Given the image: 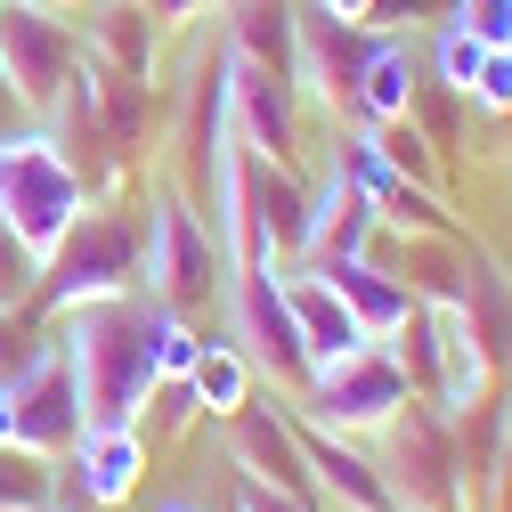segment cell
Returning <instances> with one entry per match:
<instances>
[{
	"label": "cell",
	"instance_id": "6da1fadb",
	"mask_svg": "<svg viewBox=\"0 0 512 512\" xmlns=\"http://www.w3.org/2000/svg\"><path fill=\"white\" fill-rule=\"evenodd\" d=\"M57 342L74 358L82 415H122V423L147 415L155 382H163L155 374V309H147V293H122V301L57 317Z\"/></svg>",
	"mask_w": 512,
	"mask_h": 512
},
{
	"label": "cell",
	"instance_id": "7a4b0ae2",
	"mask_svg": "<svg viewBox=\"0 0 512 512\" xmlns=\"http://www.w3.org/2000/svg\"><path fill=\"white\" fill-rule=\"evenodd\" d=\"M139 261H147V228H139V204H90L66 244L41 261V293H33V317L57 326L74 309H98V301H122L139 293Z\"/></svg>",
	"mask_w": 512,
	"mask_h": 512
},
{
	"label": "cell",
	"instance_id": "3957f363",
	"mask_svg": "<svg viewBox=\"0 0 512 512\" xmlns=\"http://www.w3.org/2000/svg\"><path fill=\"white\" fill-rule=\"evenodd\" d=\"M98 196H90V179L74 171V155L49 139V122H9L0 131V220H9L41 261L57 244H66V228L90 212Z\"/></svg>",
	"mask_w": 512,
	"mask_h": 512
},
{
	"label": "cell",
	"instance_id": "277c9868",
	"mask_svg": "<svg viewBox=\"0 0 512 512\" xmlns=\"http://www.w3.org/2000/svg\"><path fill=\"white\" fill-rule=\"evenodd\" d=\"M139 228H147V261H139V293H147V301H163V309H179V317H204V309L228 301V261H220L212 228L196 220V204H187L171 179L147 187Z\"/></svg>",
	"mask_w": 512,
	"mask_h": 512
},
{
	"label": "cell",
	"instance_id": "5b68a950",
	"mask_svg": "<svg viewBox=\"0 0 512 512\" xmlns=\"http://www.w3.org/2000/svg\"><path fill=\"white\" fill-rule=\"evenodd\" d=\"M82 382H74V358L57 342V326L25 350L17 374H0V447H33V456H66L74 431H82Z\"/></svg>",
	"mask_w": 512,
	"mask_h": 512
},
{
	"label": "cell",
	"instance_id": "8992f818",
	"mask_svg": "<svg viewBox=\"0 0 512 512\" xmlns=\"http://www.w3.org/2000/svg\"><path fill=\"white\" fill-rule=\"evenodd\" d=\"M220 334L252 358V374L269 391H301L309 382V350L293 334V309H285V269L277 261H236L228 269V301H220Z\"/></svg>",
	"mask_w": 512,
	"mask_h": 512
},
{
	"label": "cell",
	"instance_id": "52a82bcc",
	"mask_svg": "<svg viewBox=\"0 0 512 512\" xmlns=\"http://www.w3.org/2000/svg\"><path fill=\"white\" fill-rule=\"evenodd\" d=\"M407 399H415V391H407L399 358L382 350V342H366V350H350V358H326V366H309V382L293 391V415H301V423H317V431H350V439H374V431L391 423Z\"/></svg>",
	"mask_w": 512,
	"mask_h": 512
},
{
	"label": "cell",
	"instance_id": "ba28073f",
	"mask_svg": "<svg viewBox=\"0 0 512 512\" xmlns=\"http://www.w3.org/2000/svg\"><path fill=\"white\" fill-rule=\"evenodd\" d=\"M374 456L391 472L399 512H464V464H456V423L431 399H407L374 431Z\"/></svg>",
	"mask_w": 512,
	"mask_h": 512
},
{
	"label": "cell",
	"instance_id": "9c48e42d",
	"mask_svg": "<svg viewBox=\"0 0 512 512\" xmlns=\"http://www.w3.org/2000/svg\"><path fill=\"white\" fill-rule=\"evenodd\" d=\"M74 66H82L74 9H49V0H0V90L17 98V114L41 122Z\"/></svg>",
	"mask_w": 512,
	"mask_h": 512
},
{
	"label": "cell",
	"instance_id": "30bf717a",
	"mask_svg": "<svg viewBox=\"0 0 512 512\" xmlns=\"http://www.w3.org/2000/svg\"><path fill=\"white\" fill-rule=\"evenodd\" d=\"M147 456H155L147 423L90 415V423L74 431V447L57 456V496H49V512H122V504L139 496V480H147Z\"/></svg>",
	"mask_w": 512,
	"mask_h": 512
},
{
	"label": "cell",
	"instance_id": "8fae6325",
	"mask_svg": "<svg viewBox=\"0 0 512 512\" xmlns=\"http://www.w3.org/2000/svg\"><path fill=\"white\" fill-rule=\"evenodd\" d=\"M236 220H244V261H309V171L293 163H269L244 147V196H236Z\"/></svg>",
	"mask_w": 512,
	"mask_h": 512
},
{
	"label": "cell",
	"instance_id": "7c38bea8",
	"mask_svg": "<svg viewBox=\"0 0 512 512\" xmlns=\"http://www.w3.org/2000/svg\"><path fill=\"white\" fill-rule=\"evenodd\" d=\"M228 122H236V139L252 155H269V163H309V131H317V114L301 106L293 74H269V66H244V57H228Z\"/></svg>",
	"mask_w": 512,
	"mask_h": 512
},
{
	"label": "cell",
	"instance_id": "4fadbf2b",
	"mask_svg": "<svg viewBox=\"0 0 512 512\" xmlns=\"http://www.w3.org/2000/svg\"><path fill=\"white\" fill-rule=\"evenodd\" d=\"M358 57H366V25H342L326 9H293V90L317 122H342V98L358 82Z\"/></svg>",
	"mask_w": 512,
	"mask_h": 512
},
{
	"label": "cell",
	"instance_id": "5bb4252c",
	"mask_svg": "<svg viewBox=\"0 0 512 512\" xmlns=\"http://www.w3.org/2000/svg\"><path fill=\"white\" fill-rule=\"evenodd\" d=\"M301 447H309L317 504H326V512H399L391 472H382V456H374V439H350V431H317V423H301Z\"/></svg>",
	"mask_w": 512,
	"mask_h": 512
},
{
	"label": "cell",
	"instance_id": "9a60e30c",
	"mask_svg": "<svg viewBox=\"0 0 512 512\" xmlns=\"http://www.w3.org/2000/svg\"><path fill=\"white\" fill-rule=\"evenodd\" d=\"M74 33H82V57H90L98 74L155 82V66H163V25L139 9V0H82Z\"/></svg>",
	"mask_w": 512,
	"mask_h": 512
},
{
	"label": "cell",
	"instance_id": "2e32d148",
	"mask_svg": "<svg viewBox=\"0 0 512 512\" xmlns=\"http://www.w3.org/2000/svg\"><path fill=\"white\" fill-rule=\"evenodd\" d=\"M415 82H423V41L415 33H366V57H358V82H350L342 114L382 131V122H399L415 106Z\"/></svg>",
	"mask_w": 512,
	"mask_h": 512
},
{
	"label": "cell",
	"instance_id": "e0dca14e",
	"mask_svg": "<svg viewBox=\"0 0 512 512\" xmlns=\"http://www.w3.org/2000/svg\"><path fill=\"white\" fill-rule=\"evenodd\" d=\"M285 309H293V334H301L309 366L350 358V350H366V342H374V334L358 326V309L334 293V277H326V269H309V261H293V269H285Z\"/></svg>",
	"mask_w": 512,
	"mask_h": 512
},
{
	"label": "cell",
	"instance_id": "ac0fdd59",
	"mask_svg": "<svg viewBox=\"0 0 512 512\" xmlns=\"http://www.w3.org/2000/svg\"><path fill=\"white\" fill-rule=\"evenodd\" d=\"M382 220H374V196L334 171V155L309 171V261H350V252H374Z\"/></svg>",
	"mask_w": 512,
	"mask_h": 512
},
{
	"label": "cell",
	"instance_id": "d6986e66",
	"mask_svg": "<svg viewBox=\"0 0 512 512\" xmlns=\"http://www.w3.org/2000/svg\"><path fill=\"white\" fill-rule=\"evenodd\" d=\"M309 269H326L334 277V293L358 309V326L374 334V342H391L399 326H407V309H415V293L391 277V269H382L374 261V252H350V261H309Z\"/></svg>",
	"mask_w": 512,
	"mask_h": 512
},
{
	"label": "cell",
	"instance_id": "ffe728a7",
	"mask_svg": "<svg viewBox=\"0 0 512 512\" xmlns=\"http://www.w3.org/2000/svg\"><path fill=\"white\" fill-rule=\"evenodd\" d=\"M187 391H196L204 423H228L252 391H261V374H252V358H244L228 334H212V342H204V358H196V374H187Z\"/></svg>",
	"mask_w": 512,
	"mask_h": 512
},
{
	"label": "cell",
	"instance_id": "44dd1931",
	"mask_svg": "<svg viewBox=\"0 0 512 512\" xmlns=\"http://www.w3.org/2000/svg\"><path fill=\"white\" fill-rule=\"evenodd\" d=\"M480 57H488V49H480V41H472V33L456 25V9H447V17L431 25V41H423V74L472 98V82H480Z\"/></svg>",
	"mask_w": 512,
	"mask_h": 512
},
{
	"label": "cell",
	"instance_id": "7402d4cb",
	"mask_svg": "<svg viewBox=\"0 0 512 512\" xmlns=\"http://www.w3.org/2000/svg\"><path fill=\"white\" fill-rule=\"evenodd\" d=\"M147 309H155V374L163 382H187L196 358H204V342H212V326H196V317H179L163 301H147Z\"/></svg>",
	"mask_w": 512,
	"mask_h": 512
},
{
	"label": "cell",
	"instance_id": "603a6c76",
	"mask_svg": "<svg viewBox=\"0 0 512 512\" xmlns=\"http://www.w3.org/2000/svg\"><path fill=\"white\" fill-rule=\"evenodd\" d=\"M57 496V456H33V447H0V512H33Z\"/></svg>",
	"mask_w": 512,
	"mask_h": 512
},
{
	"label": "cell",
	"instance_id": "cb8c5ba5",
	"mask_svg": "<svg viewBox=\"0 0 512 512\" xmlns=\"http://www.w3.org/2000/svg\"><path fill=\"white\" fill-rule=\"evenodd\" d=\"M374 139H382V155H391V171H399V179H423V187H439V196H447V155H439V147L415 131V114L382 122Z\"/></svg>",
	"mask_w": 512,
	"mask_h": 512
},
{
	"label": "cell",
	"instance_id": "d4e9b609",
	"mask_svg": "<svg viewBox=\"0 0 512 512\" xmlns=\"http://www.w3.org/2000/svg\"><path fill=\"white\" fill-rule=\"evenodd\" d=\"M33 293H41V252L0 220V317H33Z\"/></svg>",
	"mask_w": 512,
	"mask_h": 512
},
{
	"label": "cell",
	"instance_id": "484cf974",
	"mask_svg": "<svg viewBox=\"0 0 512 512\" xmlns=\"http://www.w3.org/2000/svg\"><path fill=\"white\" fill-rule=\"evenodd\" d=\"M147 439H187L204 423V407H196V391H187V382H155V399H147Z\"/></svg>",
	"mask_w": 512,
	"mask_h": 512
},
{
	"label": "cell",
	"instance_id": "4316f807",
	"mask_svg": "<svg viewBox=\"0 0 512 512\" xmlns=\"http://www.w3.org/2000/svg\"><path fill=\"white\" fill-rule=\"evenodd\" d=\"M472 114H480V122H504V114H512V49H488V57H480Z\"/></svg>",
	"mask_w": 512,
	"mask_h": 512
},
{
	"label": "cell",
	"instance_id": "83f0119b",
	"mask_svg": "<svg viewBox=\"0 0 512 512\" xmlns=\"http://www.w3.org/2000/svg\"><path fill=\"white\" fill-rule=\"evenodd\" d=\"M447 9L480 49H512V0H447Z\"/></svg>",
	"mask_w": 512,
	"mask_h": 512
},
{
	"label": "cell",
	"instance_id": "f1b7e54d",
	"mask_svg": "<svg viewBox=\"0 0 512 512\" xmlns=\"http://www.w3.org/2000/svg\"><path fill=\"white\" fill-rule=\"evenodd\" d=\"M139 9L171 33V25H204V17H220V0H139Z\"/></svg>",
	"mask_w": 512,
	"mask_h": 512
},
{
	"label": "cell",
	"instance_id": "f546056e",
	"mask_svg": "<svg viewBox=\"0 0 512 512\" xmlns=\"http://www.w3.org/2000/svg\"><path fill=\"white\" fill-rule=\"evenodd\" d=\"M236 512H317V504H301V496H277V488H236Z\"/></svg>",
	"mask_w": 512,
	"mask_h": 512
},
{
	"label": "cell",
	"instance_id": "4dcf8cb0",
	"mask_svg": "<svg viewBox=\"0 0 512 512\" xmlns=\"http://www.w3.org/2000/svg\"><path fill=\"white\" fill-rule=\"evenodd\" d=\"M309 9H326V17H342V25H366L374 0H309Z\"/></svg>",
	"mask_w": 512,
	"mask_h": 512
},
{
	"label": "cell",
	"instance_id": "1f68e13d",
	"mask_svg": "<svg viewBox=\"0 0 512 512\" xmlns=\"http://www.w3.org/2000/svg\"><path fill=\"white\" fill-rule=\"evenodd\" d=\"M496 512H512V439H504V480H496Z\"/></svg>",
	"mask_w": 512,
	"mask_h": 512
},
{
	"label": "cell",
	"instance_id": "d6a6232c",
	"mask_svg": "<svg viewBox=\"0 0 512 512\" xmlns=\"http://www.w3.org/2000/svg\"><path fill=\"white\" fill-rule=\"evenodd\" d=\"M147 512H204V504H196V496H155Z\"/></svg>",
	"mask_w": 512,
	"mask_h": 512
},
{
	"label": "cell",
	"instance_id": "836d02e7",
	"mask_svg": "<svg viewBox=\"0 0 512 512\" xmlns=\"http://www.w3.org/2000/svg\"><path fill=\"white\" fill-rule=\"evenodd\" d=\"M504 391H512V350H504Z\"/></svg>",
	"mask_w": 512,
	"mask_h": 512
},
{
	"label": "cell",
	"instance_id": "e575fe53",
	"mask_svg": "<svg viewBox=\"0 0 512 512\" xmlns=\"http://www.w3.org/2000/svg\"><path fill=\"white\" fill-rule=\"evenodd\" d=\"M49 9H82V0H49Z\"/></svg>",
	"mask_w": 512,
	"mask_h": 512
},
{
	"label": "cell",
	"instance_id": "d590c367",
	"mask_svg": "<svg viewBox=\"0 0 512 512\" xmlns=\"http://www.w3.org/2000/svg\"><path fill=\"white\" fill-rule=\"evenodd\" d=\"M33 512H49V504H33Z\"/></svg>",
	"mask_w": 512,
	"mask_h": 512
}]
</instances>
